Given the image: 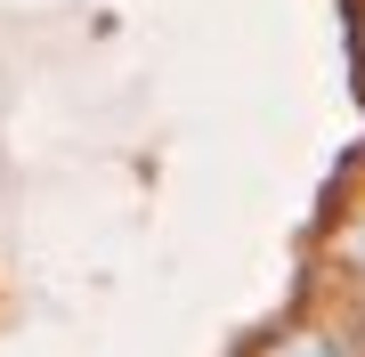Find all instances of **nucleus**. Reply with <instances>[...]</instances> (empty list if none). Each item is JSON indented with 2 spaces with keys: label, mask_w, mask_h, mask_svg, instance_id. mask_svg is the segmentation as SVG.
I'll use <instances>...</instances> for the list:
<instances>
[{
  "label": "nucleus",
  "mask_w": 365,
  "mask_h": 357,
  "mask_svg": "<svg viewBox=\"0 0 365 357\" xmlns=\"http://www.w3.org/2000/svg\"><path fill=\"white\" fill-rule=\"evenodd\" d=\"M349 260H357V268H365V227H357V236H349Z\"/></svg>",
  "instance_id": "f03ea898"
},
{
  "label": "nucleus",
  "mask_w": 365,
  "mask_h": 357,
  "mask_svg": "<svg viewBox=\"0 0 365 357\" xmlns=\"http://www.w3.org/2000/svg\"><path fill=\"white\" fill-rule=\"evenodd\" d=\"M276 357H341V349H333V341H284Z\"/></svg>",
  "instance_id": "f257e3e1"
}]
</instances>
